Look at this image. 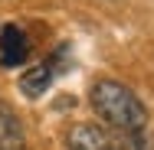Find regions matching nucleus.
I'll use <instances>...</instances> for the list:
<instances>
[{"label": "nucleus", "mask_w": 154, "mask_h": 150, "mask_svg": "<svg viewBox=\"0 0 154 150\" xmlns=\"http://www.w3.org/2000/svg\"><path fill=\"white\" fill-rule=\"evenodd\" d=\"M92 108L102 114L105 124L128 131V134H141L144 124H148V108L138 101V95L131 88H125L122 82H112V78H102L92 85Z\"/></svg>", "instance_id": "f257e3e1"}, {"label": "nucleus", "mask_w": 154, "mask_h": 150, "mask_svg": "<svg viewBox=\"0 0 154 150\" xmlns=\"http://www.w3.org/2000/svg\"><path fill=\"white\" fill-rule=\"evenodd\" d=\"M69 150H138L141 134H128L112 124H75L66 131Z\"/></svg>", "instance_id": "f03ea898"}, {"label": "nucleus", "mask_w": 154, "mask_h": 150, "mask_svg": "<svg viewBox=\"0 0 154 150\" xmlns=\"http://www.w3.org/2000/svg\"><path fill=\"white\" fill-rule=\"evenodd\" d=\"M69 65H72V52H69V46L62 43L59 49L49 52L39 65H33V69H26V72L20 75V91H23L26 98H39V95H46V88L59 78L62 72H69Z\"/></svg>", "instance_id": "7ed1b4c3"}, {"label": "nucleus", "mask_w": 154, "mask_h": 150, "mask_svg": "<svg viewBox=\"0 0 154 150\" xmlns=\"http://www.w3.org/2000/svg\"><path fill=\"white\" fill-rule=\"evenodd\" d=\"M26 56H30L26 33L20 30V26H13V23H7L0 30V65L3 69H17V65L26 62Z\"/></svg>", "instance_id": "20e7f679"}, {"label": "nucleus", "mask_w": 154, "mask_h": 150, "mask_svg": "<svg viewBox=\"0 0 154 150\" xmlns=\"http://www.w3.org/2000/svg\"><path fill=\"white\" fill-rule=\"evenodd\" d=\"M0 150H23V127L3 101H0Z\"/></svg>", "instance_id": "39448f33"}, {"label": "nucleus", "mask_w": 154, "mask_h": 150, "mask_svg": "<svg viewBox=\"0 0 154 150\" xmlns=\"http://www.w3.org/2000/svg\"><path fill=\"white\" fill-rule=\"evenodd\" d=\"M138 150H154V140H148V137H141V144H138Z\"/></svg>", "instance_id": "423d86ee"}]
</instances>
